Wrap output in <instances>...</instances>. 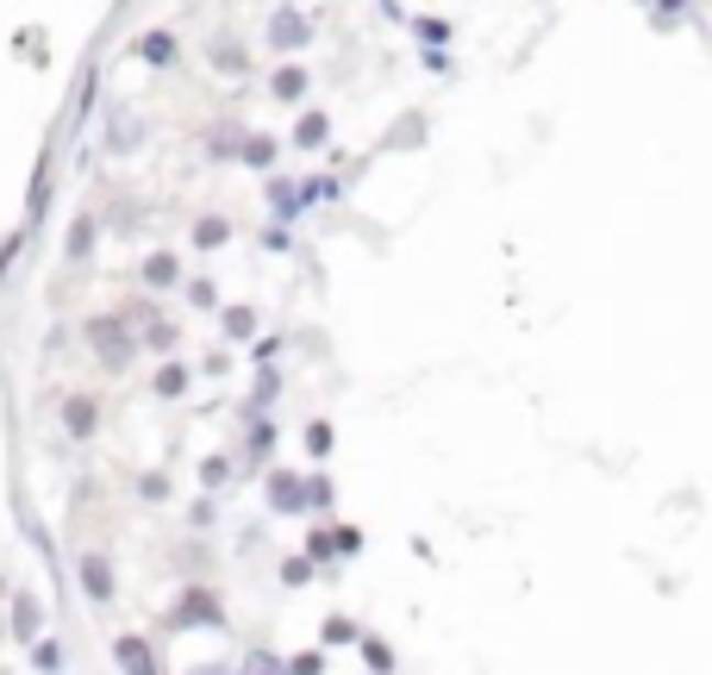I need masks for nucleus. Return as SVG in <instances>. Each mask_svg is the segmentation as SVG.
<instances>
[{"instance_id": "1", "label": "nucleus", "mask_w": 712, "mask_h": 675, "mask_svg": "<svg viewBox=\"0 0 712 675\" xmlns=\"http://www.w3.org/2000/svg\"><path fill=\"white\" fill-rule=\"evenodd\" d=\"M88 345H95V357L107 369H125L132 363V331L119 326V319H95V326H88Z\"/></svg>"}, {"instance_id": "2", "label": "nucleus", "mask_w": 712, "mask_h": 675, "mask_svg": "<svg viewBox=\"0 0 712 675\" xmlns=\"http://www.w3.org/2000/svg\"><path fill=\"white\" fill-rule=\"evenodd\" d=\"M113 656H119V669H125V675H156L151 644H144V638H119V644H113Z\"/></svg>"}, {"instance_id": "3", "label": "nucleus", "mask_w": 712, "mask_h": 675, "mask_svg": "<svg viewBox=\"0 0 712 675\" xmlns=\"http://www.w3.org/2000/svg\"><path fill=\"white\" fill-rule=\"evenodd\" d=\"M175 625H219V600H212V595H182Z\"/></svg>"}, {"instance_id": "4", "label": "nucleus", "mask_w": 712, "mask_h": 675, "mask_svg": "<svg viewBox=\"0 0 712 675\" xmlns=\"http://www.w3.org/2000/svg\"><path fill=\"white\" fill-rule=\"evenodd\" d=\"M81 588L95 600H113V569H107V557H81Z\"/></svg>"}, {"instance_id": "5", "label": "nucleus", "mask_w": 712, "mask_h": 675, "mask_svg": "<svg viewBox=\"0 0 712 675\" xmlns=\"http://www.w3.org/2000/svg\"><path fill=\"white\" fill-rule=\"evenodd\" d=\"M270 39L282 44V51H294V44H307V39H313V25L300 20V13H275V25H270Z\"/></svg>"}, {"instance_id": "6", "label": "nucleus", "mask_w": 712, "mask_h": 675, "mask_svg": "<svg viewBox=\"0 0 712 675\" xmlns=\"http://www.w3.org/2000/svg\"><path fill=\"white\" fill-rule=\"evenodd\" d=\"M270 501L282 507V513H300V507H307V488L294 482V476H270Z\"/></svg>"}, {"instance_id": "7", "label": "nucleus", "mask_w": 712, "mask_h": 675, "mask_svg": "<svg viewBox=\"0 0 712 675\" xmlns=\"http://www.w3.org/2000/svg\"><path fill=\"white\" fill-rule=\"evenodd\" d=\"M138 57L144 63H175V39L169 32H151V39H138Z\"/></svg>"}, {"instance_id": "8", "label": "nucleus", "mask_w": 712, "mask_h": 675, "mask_svg": "<svg viewBox=\"0 0 712 675\" xmlns=\"http://www.w3.org/2000/svg\"><path fill=\"white\" fill-rule=\"evenodd\" d=\"M69 432H76V438L95 432V401H69Z\"/></svg>"}, {"instance_id": "9", "label": "nucleus", "mask_w": 712, "mask_h": 675, "mask_svg": "<svg viewBox=\"0 0 712 675\" xmlns=\"http://www.w3.org/2000/svg\"><path fill=\"white\" fill-rule=\"evenodd\" d=\"M13 632H20V638L39 632V600H20V613H13Z\"/></svg>"}, {"instance_id": "10", "label": "nucleus", "mask_w": 712, "mask_h": 675, "mask_svg": "<svg viewBox=\"0 0 712 675\" xmlns=\"http://www.w3.org/2000/svg\"><path fill=\"white\" fill-rule=\"evenodd\" d=\"M300 88H307L300 69H282V76H275V95H282V100H300Z\"/></svg>"}, {"instance_id": "11", "label": "nucleus", "mask_w": 712, "mask_h": 675, "mask_svg": "<svg viewBox=\"0 0 712 675\" xmlns=\"http://www.w3.org/2000/svg\"><path fill=\"white\" fill-rule=\"evenodd\" d=\"M144 275H151L156 288H169V282H175V257H151V263H144Z\"/></svg>"}, {"instance_id": "12", "label": "nucleus", "mask_w": 712, "mask_h": 675, "mask_svg": "<svg viewBox=\"0 0 712 675\" xmlns=\"http://www.w3.org/2000/svg\"><path fill=\"white\" fill-rule=\"evenodd\" d=\"M244 163H256V170L275 163V144H270V138H251V144H244Z\"/></svg>"}, {"instance_id": "13", "label": "nucleus", "mask_w": 712, "mask_h": 675, "mask_svg": "<svg viewBox=\"0 0 712 675\" xmlns=\"http://www.w3.org/2000/svg\"><path fill=\"white\" fill-rule=\"evenodd\" d=\"M244 675H288V663H275V656H263V651H256L251 663H244Z\"/></svg>"}, {"instance_id": "14", "label": "nucleus", "mask_w": 712, "mask_h": 675, "mask_svg": "<svg viewBox=\"0 0 712 675\" xmlns=\"http://www.w3.org/2000/svg\"><path fill=\"white\" fill-rule=\"evenodd\" d=\"M194 238H200V244H226V219H200Z\"/></svg>"}, {"instance_id": "15", "label": "nucleus", "mask_w": 712, "mask_h": 675, "mask_svg": "<svg viewBox=\"0 0 712 675\" xmlns=\"http://www.w3.org/2000/svg\"><path fill=\"white\" fill-rule=\"evenodd\" d=\"M294 207H300V188H288V182H275V213H282V219H288Z\"/></svg>"}, {"instance_id": "16", "label": "nucleus", "mask_w": 712, "mask_h": 675, "mask_svg": "<svg viewBox=\"0 0 712 675\" xmlns=\"http://www.w3.org/2000/svg\"><path fill=\"white\" fill-rule=\"evenodd\" d=\"M226 331H231V338H251V331H256V319H251L244 307H238V313H226Z\"/></svg>"}, {"instance_id": "17", "label": "nucleus", "mask_w": 712, "mask_h": 675, "mask_svg": "<svg viewBox=\"0 0 712 675\" xmlns=\"http://www.w3.org/2000/svg\"><path fill=\"white\" fill-rule=\"evenodd\" d=\"M319 138H326V119H319V113H307V119H300V144H307V151H313Z\"/></svg>"}, {"instance_id": "18", "label": "nucleus", "mask_w": 712, "mask_h": 675, "mask_svg": "<svg viewBox=\"0 0 712 675\" xmlns=\"http://www.w3.org/2000/svg\"><path fill=\"white\" fill-rule=\"evenodd\" d=\"M319 669H326V663H319V656H294V663H288V675H319Z\"/></svg>"}, {"instance_id": "19", "label": "nucleus", "mask_w": 712, "mask_h": 675, "mask_svg": "<svg viewBox=\"0 0 712 675\" xmlns=\"http://www.w3.org/2000/svg\"><path fill=\"white\" fill-rule=\"evenodd\" d=\"M182 382H188L182 369H163V375H156V388H163V394H182Z\"/></svg>"}, {"instance_id": "20", "label": "nucleus", "mask_w": 712, "mask_h": 675, "mask_svg": "<svg viewBox=\"0 0 712 675\" xmlns=\"http://www.w3.org/2000/svg\"><path fill=\"white\" fill-rule=\"evenodd\" d=\"M200 482L219 488V482H226V464H219V457H212V464H200Z\"/></svg>"}, {"instance_id": "21", "label": "nucleus", "mask_w": 712, "mask_h": 675, "mask_svg": "<svg viewBox=\"0 0 712 675\" xmlns=\"http://www.w3.org/2000/svg\"><path fill=\"white\" fill-rule=\"evenodd\" d=\"M39 669H63V651H57V644H39Z\"/></svg>"}]
</instances>
